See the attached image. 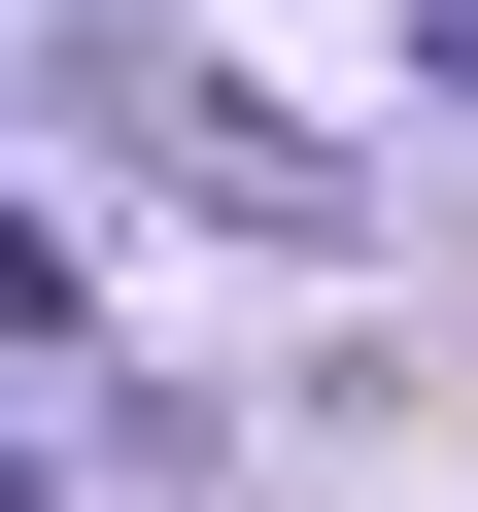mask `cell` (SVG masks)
Wrapping results in <instances>:
<instances>
[{
  "label": "cell",
  "instance_id": "6da1fadb",
  "mask_svg": "<svg viewBox=\"0 0 478 512\" xmlns=\"http://www.w3.org/2000/svg\"><path fill=\"white\" fill-rule=\"evenodd\" d=\"M103 103H137V171H171V205H239V239H342V137H274L239 69H103Z\"/></svg>",
  "mask_w": 478,
  "mask_h": 512
},
{
  "label": "cell",
  "instance_id": "7a4b0ae2",
  "mask_svg": "<svg viewBox=\"0 0 478 512\" xmlns=\"http://www.w3.org/2000/svg\"><path fill=\"white\" fill-rule=\"evenodd\" d=\"M0 342H69V239H35V205H0Z\"/></svg>",
  "mask_w": 478,
  "mask_h": 512
}]
</instances>
